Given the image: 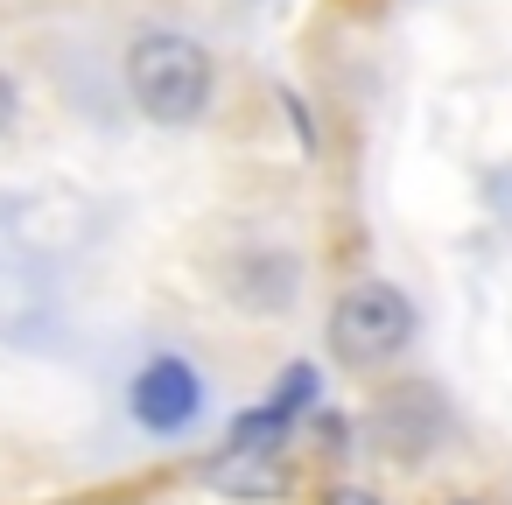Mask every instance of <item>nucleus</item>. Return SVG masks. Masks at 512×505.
Returning <instances> with one entry per match:
<instances>
[{
  "label": "nucleus",
  "instance_id": "nucleus-1",
  "mask_svg": "<svg viewBox=\"0 0 512 505\" xmlns=\"http://www.w3.org/2000/svg\"><path fill=\"white\" fill-rule=\"evenodd\" d=\"M71 344V281L43 197L0 190V351L50 358Z\"/></svg>",
  "mask_w": 512,
  "mask_h": 505
},
{
  "label": "nucleus",
  "instance_id": "nucleus-2",
  "mask_svg": "<svg viewBox=\"0 0 512 505\" xmlns=\"http://www.w3.org/2000/svg\"><path fill=\"white\" fill-rule=\"evenodd\" d=\"M120 85L148 127L183 134V127H204L218 106V57L204 36H190L176 22H148V29H134V43L120 57Z\"/></svg>",
  "mask_w": 512,
  "mask_h": 505
},
{
  "label": "nucleus",
  "instance_id": "nucleus-3",
  "mask_svg": "<svg viewBox=\"0 0 512 505\" xmlns=\"http://www.w3.org/2000/svg\"><path fill=\"white\" fill-rule=\"evenodd\" d=\"M414 330H421L414 295L400 281H379V274L344 281L337 302H330V316H323V344H330V358L344 372H386V365H400L414 351Z\"/></svg>",
  "mask_w": 512,
  "mask_h": 505
},
{
  "label": "nucleus",
  "instance_id": "nucleus-4",
  "mask_svg": "<svg viewBox=\"0 0 512 505\" xmlns=\"http://www.w3.org/2000/svg\"><path fill=\"white\" fill-rule=\"evenodd\" d=\"M120 407H127L134 435H148V442H183V435H197V428L211 421L218 386H211V372H204L190 351L155 344V351H148V358L127 372Z\"/></svg>",
  "mask_w": 512,
  "mask_h": 505
},
{
  "label": "nucleus",
  "instance_id": "nucleus-5",
  "mask_svg": "<svg viewBox=\"0 0 512 505\" xmlns=\"http://www.w3.org/2000/svg\"><path fill=\"white\" fill-rule=\"evenodd\" d=\"M365 435H372L379 456L421 470V463L442 456V442L456 435V414H449V400H442L435 386H386L379 407H372V421H365Z\"/></svg>",
  "mask_w": 512,
  "mask_h": 505
},
{
  "label": "nucleus",
  "instance_id": "nucleus-6",
  "mask_svg": "<svg viewBox=\"0 0 512 505\" xmlns=\"http://www.w3.org/2000/svg\"><path fill=\"white\" fill-rule=\"evenodd\" d=\"M218 288H225V302L246 309V316H288L295 295H302V260H295L288 246H274V239H246L239 253H225Z\"/></svg>",
  "mask_w": 512,
  "mask_h": 505
},
{
  "label": "nucleus",
  "instance_id": "nucleus-7",
  "mask_svg": "<svg viewBox=\"0 0 512 505\" xmlns=\"http://www.w3.org/2000/svg\"><path fill=\"white\" fill-rule=\"evenodd\" d=\"M204 484L225 498H281L288 491V456H246V449H218L204 463Z\"/></svg>",
  "mask_w": 512,
  "mask_h": 505
},
{
  "label": "nucleus",
  "instance_id": "nucleus-8",
  "mask_svg": "<svg viewBox=\"0 0 512 505\" xmlns=\"http://www.w3.org/2000/svg\"><path fill=\"white\" fill-rule=\"evenodd\" d=\"M15 127H22V85H15L8 64H0V141H15Z\"/></svg>",
  "mask_w": 512,
  "mask_h": 505
},
{
  "label": "nucleus",
  "instance_id": "nucleus-9",
  "mask_svg": "<svg viewBox=\"0 0 512 505\" xmlns=\"http://www.w3.org/2000/svg\"><path fill=\"white\" fill-rule=\"evenodd\" d=\"M316 505H386L372 484H358V477H337V484H323V498Z\"/></svg>",
  "mask_w": 512,
  "mask_h": 505
},
{
  "label": "nucleus",
  "instance_id": "nucleus-10",
  "mask_svg": "<svg viewBox=\"0 0 512 505\" xmlns=\"http://www.w3.org/2000/svg\"><path fill=\"white\" fill-rule=\"evenodd\" d=\"M491 197H512V169H505V176H498V183H491Z\"/></svg>",
  "mask_w": 512,
  "mask_h": 505
},
{
  "label": "nucleus",
  "instance_id": "nucleus-11",
  "mask_svg": "<svg viewBox=\"0 0 512 505\" xmlns=\"http://www.w3.org/2000/svg\"><path fill=\"white\" fill-rule=\"evenodd\" d=\"M449 505H491V498H470V491H463V498H449Z\"/></svg>",
  "mask_w": 512,
  "mask_h": 505
}]
</instances>
